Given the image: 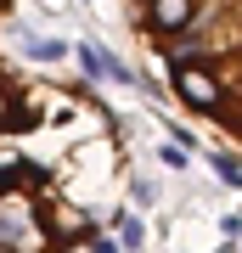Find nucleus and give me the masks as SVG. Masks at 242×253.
<instances>
[{"label":"nucleus","mask_w":242,"mask_h":253,"mask_svg":"<svg viewBox=\"0 0 242 253\" xmlns=\"http://www.w3.org/2000/svg\"><path fill=\"white\" fill-rule=\"evenodd\" d=\"M169 84H175V96L186 101V107H197V113H220V107H225V84H220L203 62L169 68Z\"/></svg>","instance_id":"nucleus-1"},{"label":"nucleus","mask_w":242,"mask_h":253,"mask_svg":"<svg viewBox=\"0 0 242 253\" xmlns=\"http://www.w3.org/2000/svg\"><path fill=\"white\" fill-rule=\"evenodd\" d=\"M192 17H197V0H146V23L163 28V34L192 28Z\"/></svg>","instance_id":"nucleus-2"},{"label":"nucleus","mask_w":242,"mask_h":253,"mask_svg":"<svg viewBox=\"0 0 242 253\" xmlns=\"http://www.w3.org/2000/svg\"><path fill=\"white\" fill-rule=\"evenodd\" d=\"M163 56H169V68H186V62H214V45L180 28V34H169V40H163Z\"/></svg>","instance_id":"nucleus-3"},{"label":"nucleus","mask_w":242,"mask_h":253,"mask_svg":"<svg viewBox=\"0 0 242 253\" xmlns=\"http://www.w3.org/2000/svg\"><path fill=\"white\" fill-rule=\"evenodd\" d=\"M73 62H79V73H85V79H113V73H107V62H101L90 45H79V51H73Z\"/></svg>","instance_id":"nucleus-4"},{"label":"nucleus","mask_w":242,"mask_h":253,"mask_svg":"<svg viewBox=\"0 0 242 253\" xmlns=\"http://www.w3.org/2000/svg\"><path fill=\"white\" fill-rule=\"evenodd\" d=\"M28 56H34V62H62L68 45L62 40H28Z\"/></svg>","instance_id":"nucleus-5"},{"label":"nucleus","mask_w":242,"mask_h":253,"mask_svg":"<svg viewBox=\"0 0 242 253\" xmlns=\"http://www.w3.org/2000/svg\"><path fill=\"white\" fill-rule=\"evenodd\" d=\"M118 236H124V248H141V219H130V214H118Z\"/></svg>","instance_id":"nucleus-6"},{"label":"nucleus","mask_w":242,"mask_h":253,"mask_svg":"<svg viewBox=\"0 0 242 253\" xmlns=\"http://www.w3.org/2000/svg\"><path fill=\"white\" fill-rule=\"evenodd\" d=\"M214 169H220V180H231V186H242V169H237L231 158H214Z\"/></svg>","instance_id":"nucleus-7"}]
</instances>
